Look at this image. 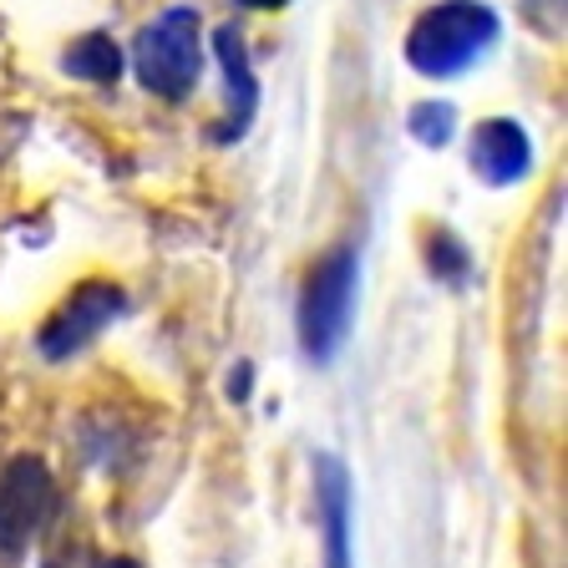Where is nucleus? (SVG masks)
I'll return each mask as SVG.
<instances>
[{
  "instance_id": "nucleus-1",
  "label": "nucleus",
  "mask_w": 568,
  "mask_h": 568,
  "mask_svg": "<svg viewBox=\"0 0 568 568\" xmlns=\"http://www.w3.org/2000/svg\"><path fill=\"white\" fill-rule=\"evenodd\" d=\"M497 41V11L483 0H442L416 16L406 36V61L422 77H457Z\"/></svg>"
},
{
  "instance_id": "nucleus-2",
  "label": "nucleus",
  "mask_w": 568,
  "mask_h": 568,
  "mask_svg": "<svg viewBox=\"0 0 568 568\" xmlns=\"http://www.w3.org/2000/svg\"><path fill=\"white\" fill-rule=\"evenodd\" d=\"M132 71L163 102H183L203 77V21L193 6H168L163 16L138 31L132 41Z\"/></svg>"
},
{
  "instance_id": "nucleus-3",
  "label": "nucleus",
  "mask_w": 568,
  "mask_h": 568,
  "mask_svg": "<svg viewBox=\"0 0 568 568\" xmlns=\"http://www.w3.org/2000/svg\"><path fill=\"white\" fill-rule=\"evenodd\" d=\"M355 290H361V260L355 248H335L310 270L305 295H300V345L310 361H331L351 335Z\"/></svg>"
},
{
  "instance_id": "nucleus-4",
  "label": "nucleus",
  "mask_w": 568,
  "mask_h": 568,
  "mask_svg": "<svg viewBox=\"0 0 568 568\" xmlns=\"http://www.w3.org/2000/svg\"><path fill=\"white\" fill-rule=\"evenodd\" d=\"M51 508H57V483H51L47 462L16 457L0 473V554H21L47 528Z\"/></svg>"
},
{
  "instance_id": "nucleus-5",
  "label": "nucleus",
  "mask_w": 568,
  "mask_h": 568,
  "mask_svg": "<svg viewBox=\"0 0 568 568\" xmlns=\"http://www.w3.org/2000/svg\"><path fill=\"white\" fill-rule=\"evenodd\" d=\"M118 315H122V290L118 284H77V290L61 300L57 315L41 325L36 345H41L47 361H71V355L87 351V345H92Z\"/></svg>"
},
{
  "instance_id": "nucleus-6",
  "label": "nucleus",
  "mask_w": 568,
  "mask_h": 568,
  "mask_svg": "<svg viewBox=\"0 0 568 568\" xmlns=\"http://www.w3.org/2000/svg\"><path fill=\"white\" fill-rule=\"evenodd\" d=\"M532 168V142L513 118H487L473 132V173L493 189H508Z\"/></svg>"
},
{
  "instance_id": "nucleus-7",
  "label": "nucleus",
  "mask_w": 568,
  "mask_h": 568,
  "mask_svg": "<svg viewBox=\"0 0 568 568\" xmlns=\"http://www.w3.org/2000/svg\"><path fill=\"white\" fill-rule=\"evenodd\" d=\"M315 508L325 528V568H355L351 554V473L341 457L315 462Z\"/></svg>"
},
{
  "instance_id": "nucleus-8",
  "label": "nucleus",
  "mask_w": 568,
  "mask_h": 568,
  "mask_svg": "<svg viewBox=\"0 0 568 568\" xmlns=\"http://www.w3.org/2000/svg\"><path fill=\"white\" fill-rule=\"evenodd\" d=\"M213 51H219V67H224V87H229V118L213 128L219 142L244 138V128L254 122V106H260V82H254V67H248V47L234 26H219L213 31Z\"/></svg>"
},
{
  "instance_id": "nucleus-9",
  "label": "nucleus",
  "mask_w": 568,
  "mask_h": 568,
  "mask_svg": "<svg viewBox=\"0 0 568 568\" xmlns=\"http://www.w3.org/2000/svg\"><path fill=\"white\" fill-rule=\"evenodd\" d=\"M61 67H67L71 77H82V82L112 87L122 77V51H118V41H112L106 31H87V36H77V41L67 47Z\"/></svg>"
},
{
  "instance_id": "nucleus-10",
  "label": "nucleus",
  "mask_w": 568,
  "mask_h": 568,
  "mask_svg": "<svg viewBox=\"0 0 568 568\" xmlns=\"http://www.w3.org/2000/svg\"><path fill=\"white\" fill-rule=\"evenodd\" d=\"M452 132H457V112L447 102H422L412 106V138L426 148H447Z\"/></svg>"
},
{
  "instance_id": "nucleus-11",
  "label": "nucleus",
  "mask_w": 568,
  "mask_h": 568,
  "mask_svg": "<svg viewBox=\"0 0 568 568\" xmlns=\"http://www.w3.org/2000/svg\"><path fill=\"white\" fill-rule=\"evenodd\" d=\"M426 264H432V274L447 284H462L467 274H473V260H467V248L457 244L452 234H437L432 239V248H426Z\"/></svg>"
},
{
  "instance_id": "nucleus-12",
  "label": "nucleus",
  "mask_w": 568,
  "mask_h": 568,
  "mask_svg": "<svg viewBox=\"0 0 568 568\" xmlns=\"http://www.w3.org/2000/svg\"><path fill=\"white\" fill-rule=\"evenodd\" d=\"M239 6H248V11H280L284 0H239Z\"/></svg>"
},
{
  "instance_id": "nucleus-13",
  "label": "nucleus",
  "mask_w": 568,
  "mask_h": 568,
  "mask_svg": "<svg viewBox=\"0 0 568 568\" xmlns=\"http://www.w3.org/2000/svg\"><path fill=\"white\" fill-rule=\"evenodd\" d=\"M92 568H138L132 558H102V564H92Z\"/></svg>"
}]
</instances>
